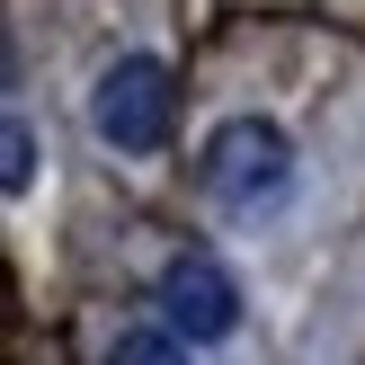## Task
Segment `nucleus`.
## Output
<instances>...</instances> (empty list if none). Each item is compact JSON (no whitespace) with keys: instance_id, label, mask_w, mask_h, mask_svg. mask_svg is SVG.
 Masks as SVG:
<instances>
[{"instance_id":"1","label":"nucleus","mask_w":365,"mask_h":365,"mask_svg":"<svg viewBox=\"0 0 365 365\" xmlns=\"http://www.w3.org/2000/svg\"><path fill=\"white\" fill-rule=\"evenodd\" d=\"M196 178H205V196L223 214H277L285 196H294V143H285V125L267 116H232L205 134V160H196Z\"/></svg>"},{"instance_id":"2","label":"nucleus","mask_w":365,"mask_h":365,"mask_svg":"<svg viewBox=\"0 0 365 365\" xmlns=\"http://www.w3.org/2000/svg\"><path fill=\"white\" fill-rule=\"evenodd\" d=\"M89 125H98L107 152H160L178 125V89H170V63H152V53H125V63L98 71V89H89Z\"/></svg>"},{"instance_id":"3","label":"nucleus","mask_w":365,"mask_h":365,"mask_svg":"<svg viewBox=\"0 0 365 365\" xmlns=\"http://www.w3.org/2000/svg\"><path fill=\"white\" fill-rule=\"evenodd\" d=\"M160 312H170V330L187 339V348H214V339L241 330V285L223 277L214 259H170V277H160Z\"/></svg>"},{"instance_id":"4","label":"nucleus","mask_w":365,"mask_h":365,"mask_svg":"<svg viewBox=\"0 0 365 365\" xmlns=\"http://www.w3.org/2000/svg\"><path fill=\"white\" fill-rule=\"evenodd\" d=\"M27 178H36V134L9 116V107H0V196H18Z\"/></svg>"},{"instance_id":"5","label":"nucleus","mask_w":365,"mask_h":365,"mask_svg":"<svg viewBox=\"0 0 365 365\" xmlns=\"http://www.w3.org/2000/svg\"><path fill=\"white\" fill-rule=\"evenodd\" d=\"M107 365H187V348H178L170 330H125L116 348H107Z\"/></svg>"},{"instance_id":"6","label":"nucleus","mask_w":365,"mask_h":365,"mask_svg":"<svg viewBox=\"0 0 365 365\" xmlns=\"http://www.w3.org/2000/svg\"><path fill=\"white\" fill-rule=\"evenodd\" d=\"M0 89H9V36H0Z\"/></svg>"}]
</instances>
